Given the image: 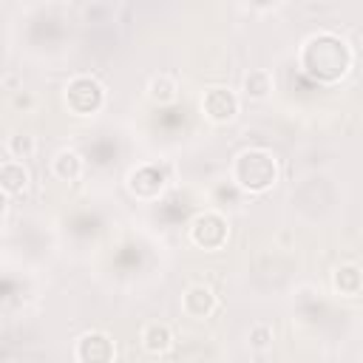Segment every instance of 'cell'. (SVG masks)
Masks as SVG:
<instances>
[{
  "instance_id": "cell-10",
  "label": "cell",
  "mask_w": 363,
  "mask_h": 363,
  "mask_svg": "<svg viewBox=\"0 0 363 363\" xmlns=\"http://www.w3.org/2000/svg\"><path fill=\"white\" fill-rule=\"evenodd\" d=\"M332 286L343 298H357L360 289H363V272H360V267L357 264H340V267H335Z\"/></svg>"
},
{
  "instance_id": "cell-11",
  "label": "cell",
  "mask_w": 363,
  "mask_h": 363,
  "mask_svg": "<svg viewBox=\"0 0 363 363\" xmlns=\"http://www.w3.org/2000/svg\"><path fill=\"white\" fill-rule=\"evenodd\" d=\"M139 340H142V349L147 354H164L173 346V332H170L167 323H147L142 329Z\"/></svg>"
},
{
  "instance_id": "cell-15",
  "label": "cell",
  "mask_w": 363,
  "mask_h": 363,
  "mask_svg": "<svg viewBox=\"0 0 363 363\" xmlns=\"http://www.w3.org/2000/svg\"><path fill=\"white\" fill-rule=\"evenodd\" d=\"M6 153H9L14 162H23V164H26V159H31V156L37 153V139H34L31 133H26V130L11 133V136L6 139Z\"/></svg>"
},
{
  "instance_id": "cell-8",
  "label": "cell",
  "mask_w": 363,
  "mask_h": 363,
  "mask_svg": "<svg viewBox=\"0 0 363 363\" xmlns=\"http://www.w3.org/2000/svg\"><path fill=\"white\" fill-rule=\"evenodd\" d=\"M216 306H218V301H216L213 289L204 286V284H190V286L184 289V295H182V312H184L187 318H193V320L210 318V315L216 312Z\"/></svg>"
},
{
  "instance_id": "cell-9",
  "label": "cell",
  "mask_w": 363,
  "mask_h": 363,
  "mask_svg": "<svg viewBox=\"0 0 363 363\" xmlns=\"http://www.w3.org/2000/svg\"><path fill=\"white\" fill-rule=\"evenodd\" d=\"M28 182H31V173H28V167H26L23 162L9 159V162L0 164V190H3L6 196H20V193H26Z\"/></svg>"
},
{
  "instance_id": "cell-1",
  "label": "cell",
  "mask_w": 363,
  "mask_h": 363,
  "mask_svg": "<svg viewBox=\"0 0 363 363\" xmlns=\"http://www.w3.org/2000/svg\"><path fill=\"white\" fill-rule=\"evenodd\" d=\"M354 62L352 45L335 34V31H318L309 34L298 48V65L301 71L315 79L318 85H335L340 82Z\"/></svg>"
},
{
  "instance_id": "cell-2",
  "label": "cell",
  "mask_w": 363,
  "mask_h": 363,
  "mask_svg": "<svg viewBox=\"0 0 363 363\" xmlns=\"http://www.w3.org/2000/svg\"><path fill=\"white\" fill-rule=\"evenodd\" d=\"M230 176H233V184L250 196H261L267 190H272L278 184V176H281V167H278V159L272 150L267 147H244L235 159H233V167H230Z\"/></svg>"
},
{
  "instance_id": "cell-7",
  "label": "cell",
  "mask_w": 363,
  "mask_h": 363,
  "mask_svg": "<svg viewBox=\"0 0 363 363\" xmlns=\"http://www.w3.org/2000/svg\"><path fill=\"white\" fill-rule=\"evenodd\" d=\"M164 173L153 164H142L136 170H130L128 176V193L139 201H156L164 193Z\"/></svg>"
},
{
  "instance_id": "cell-3",
  "label": "cell",
  "mask_w": 363,
  "mask_h": 363,
  "mask_svg": "<svg viewBox=\"0 0 363 363\" xmlns=\"http://www.w3.org/2000/svg\"><path fill=\"white\" fill-rule=\"evenodd\" d=\"M62 99H65V108L74 113V116H96L105 105V88L96 77L91 74H77L65 82V91H62Z\"/></svg>"
},
{
  "instance_id": "cell-13",
  "label": "cell",
  "mask_w": 363,
  "mask_h": 363,
  "mask_svg": "<svg viewBox=\"0 0 363 363\" xmlns=\"http://www.w3.org/2000/svg\"><path fill=\"white\" fill-rule=\"evenodd\" d=\"M241 88H244L247 99H267L272 94V74L267 68H252L244 74Z\"/></svg>"
},
{
  "instance_id": "cell-17",
  "label": "cell",
  "mask_w": 363,
  "mask_h": 363,
  "mask_svg": "<svg viewBox=\"0 0 363 363\" xmlns=\"http://www.w3.org/2000/svg\"><path fill=\"white\" fill-rule=\"evenodd\" d=\"M9 199H11V196H6V193L0 190V216H6V210H9Z\"/></svg>"
},
{
  "instance_id": "cell-6",
  "label": "cell",
  "mask_w": 363,
  "mask_h": 363,
  "mask_svg": "<svg viewBox=\"0 0 363 363\" xmlns=\"http://www.w3.org/2000/svg\"><path fill=\"white\" fill-rule=\"evenodd\" d=\"M238 108H241V102H238L235 91H230V88H224V85L207 88L204 96H201V113H204L210 122H216V125L233 122V119L238 116Z\"/></svg>"
},
{
  "instance_id": "cell-5",
  "label": "cell",
  "mask_w": 363,
  "mask_h": 363,
  "mask_svg": "<svg viewBox=\"0 0 363 363\" xmlns=\"http://www.w3.org/2000/svg\"><path fill=\"white\" fill-rule=\"evenodd\" d=\"M113 357H116V346H113V337L108 332L91 329V332L79 335L74 343V360L77 363H113Z\"/></svg>"
},
{
  "instance_id": "cell-12",
  "label": "cell",
  "mask_w": 363,
  "mask_h": 363,
  "mask_svg": "<svg viewBox=\"0 0 363 363\" xmlns=\"http://www.w3.org/2000/svg\"><path fill=\"white\" fill-rule=\"evenodd\" d=\"M82 156L77 153V150H60V153H54V159H51V173L60 179V182H77L79 176H82Z\"/></svg>"
},
{
  "instance_id": "cell-14",
  "label": "cell",
  "mask_w": 363,
  "mask_h": 363,
  "mask_svg": "<svg viewBox=\"0 0 363 363\" xmlns=\"http://www.w3.org/2000/svg\"><path fill=\"white\" fill-rule=\"evenodd\" d=\"M176 94H179V85H176V79H173L170 74H156V77H150V82H147V96H150V102H156V105H170V102L176 99Z\"/></svg>"
},
{
  "instance_id": "cell-4",
  "label": "cell",
  "mask_w": 363,
  "mask_h": 363,
  "mask_svg": "<svg viewBox=\"0 0 363 363\" xmlns=\"http://www.w3.org/2000/svg\"><path fill=\"white\" fill-rule=\"evenodd\" d=\"M227 238H230V224L218 210H204L190 221V241L199 250L216 252L227 244Z\"/></svg>"
},
{
  "instance_id": "cell-16",
  "label": "cell",
  "mask_w": 363,
  "mask_h": 363,
  "mask_svg": "<svg viewBox=\"0 0 363 363\" xmlns=\"http://www.w3.org/2000/svg\"><path fill=\"white\" fill-rule=\"evenodd\" d=\"M247 340H250V349H255V352H267V349L272 346V340H275V332H272L269 323H252Z\"/></svg>"
}]
</instances>
